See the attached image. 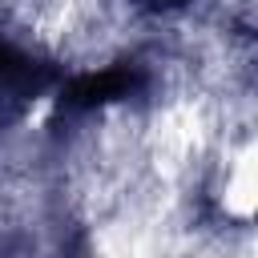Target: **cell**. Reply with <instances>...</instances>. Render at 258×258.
Returning a JSON list of instances; mask_svg holds the SVG:
<instances>
[{
	"label": "cell",
	"instance_id": "obj_1",
	"mask_svg": "<svg viewBox=\"0 0 258 258\" xmlns=\"http://www.w3.org/2000/svg\"><path fill=\"white\" fill-rule=\"evenodd\" d=\"M218 210L230 222H258V133L242 137L218 169Z\"/></svg>",
	"mask_w": 258,
	"mask_h": 258
}]
</instances>
